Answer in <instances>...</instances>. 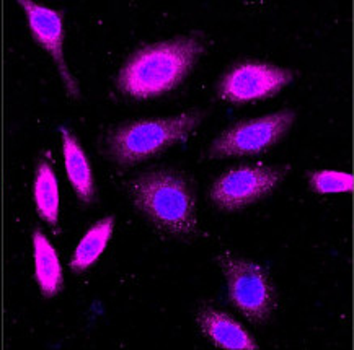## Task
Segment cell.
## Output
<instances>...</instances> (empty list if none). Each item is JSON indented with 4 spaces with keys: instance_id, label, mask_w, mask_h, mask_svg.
Listing matches in <instances>:
<instances>
[{
    "instance_id": "2",
    "label": "cell",
    "mask_w": 354,
    "mask_h": 350,
    "mask_svg": "<svg viewBox=\"0 0 354 350\" xmlns=\"http://www.w3.org/2000/svg\"><path fill=\"white\" fill-rule=\"evenodd\" d=\"M134 206L157 229L176 236L196 230V199L189 181L175 170L142 173L131 184Z\"/></svg>"
},
{
    "instance_id": "3",
    "label": "cell",
    "mask_w": 354,
    "mask_h": 350,
    "mask_svg": "<svg viewBox=\"0 0 354 350\" xmlns=\"http://www.w3.org/2000/svg\"><path fill=\"white\" fill-rule=\"evenodd\" d=\"M201 121V111H186L178 116L126 122L113 130L108 139V155L116 165L133 166L183 142Z\"/></svg>"
},
{
    "instance_id": "12",
    "label": "cell",
    "mask_w": 354,
    "mask_h": 350,
    "mask_svg": "<svg viewBox=\"0 0 354 350\" xmlns=\"http://www.w3.org/2000/svg\"><path fill=\"white\" fill-rule=\"evenodd\" d=\"M115 230V217L106 215L85 231L71 259V269L85 272L102 257Z\"/></svg>"
},
{
    "instance_id": "11",
    "label": "cell",
    "mask_w": 354,
    "mask_h": 350,
    "mask_svg": "<svg viewBox=\"0 0 354 350\" xmlns=\"http://www.w3.org/2000/svg\"><path fill=\"white\" fill-rule=\"evenodd\" d=\"M33 261L35 279L41 293L48 298L56 297L64 287L61 259L48 236L38 229L33 231Z\"/></svg>"
},
{
    "instance_id": "13",
    "label": "cell",
    "mask_w": 354,
    "mask_h": 350,
    "mask_svg": "<svg viewBox=\"0 0 354 350\" xmlns=\"http://www.w3.org/2000/svg\"><path fill=\"white\" fill-rule=\"evenodd\" d=\"M33 197L38 215L49 225L59 222V184L56 173L48 158H41L35 173Z\"/></svg>"
},
{
    "instance_id": "6",
    "label": "cell",
    "mask_w": 354,
    "mask_h": 350,
    "mask_svg": "<svg viewBox=\"0 0 354 350\" xmlns=\"http://www.w3.org/2000/svg\"><path fill=\"white\" fill-rule=\"evenodd\" d=\"M294 121H296V113L283 109L257 119L237 122L211 144L209 157H248L266 152L289 133Z\"/></svg>"
},
{
    "instance_id": "9",
    "label": "cell",
    "mask_w": 354,
    "mask_h": 350,
    "mask_svg": "<svg viewBox=\"0 0 354 350\" xmlns=\"http://www.w3.org/2000/svg\"><path fill=\"white\" fill-rule=\"evenodd\" d=\"M196 322L203 334L216 347L225 350H258L257 340L245 329L242 322L234 320L229 313L201 304L196 313Z\"/></svg>"
},
{
    "instance_id": "4",
    "label": "cell",
    "mask_w": 354,
    "mask_h": 350,
    "mask_svg": "<svg viewBox=\"0 0 354 350\" xmlns=\"http://www.w3.org/2000/svg\"><path fill=\"white\" fill-rule=\"evenodd\" d=\"M217 262L234 307L253 324L270 321L276 308V292L270 272L230 249L222 251Z\"/></svg>"
},
{
    "instance_id": "7",
    "label": "cell",
    "mask_w": 354,
    "mask_h": 350,
    "mask_svg": "<svg viewBox=\"0 0 354 350\" xmlns=\"http://www.w3.org/2000/svg\"><path fill=\"white\" fill-rule=\"evenodd\" d=\"M294 79V70L266 62L243 61L222 77L217 85V95L224 101L235 104L258 101L278 95Z\"/></svg>"
},
{
    "instance_id": "1",
    "label": "cell",
    "mask_w": 354,
    "mask_h": 350,
    "mask_svg": "<svg viewBox=\"0 0 354 350\" xmlns=\"http://www.w3.org/2000/svg\"><path fill=\"white\" fill-rule=\"evenodd\" d=\"M206 49V36L199 31L149 44L136 51L118 75V86L131 98H157L176 88Z\"/></svg>"
},
{
    "instance_id": "8",
    "label": "cell",
    "mask_w": 354,
    "mask_h": 350,
    "mask_svg": "<svg viewBox=\"0 0 354 350\" xmlns=\"http://www.w3.org/2000/svg\"><path fill=\"white\" fill-rule=\"evenodd\" d=\"M18 3L24 8L35 41L56 62L59 75L64 81L67 93L72 98H77L79 97V86H77L74 75L67 67L64 59V13L41 6V3L31 2V0H20Z\"/></svg>"
},
{
    "instance_id": "14",
    "label": "cell",
    "mask_w": 354,
    "mask_h": 350,
    "mask_svg": "<svg viewBox=\"0 0 354 350\" xmlns=\"http://www.w3.org/2000/svg\"><path fill=\"white\" fill-rule=\"evenodd\" d=\"M308 184L317 194H339L351 193L354 178L348 173L319 170L308 175Z\"/></svg>"
},
{
    "instance_id": "5",
    "label": "cell",
    "mask_w": 354,
    "mask_h": 350,
    "mask_svg": "<svg viewBox=\"0 0 354 350\" xmlns=\"http://www.w3.org/2000/svg\"><path fill=\"white\" fill-rule=\"evenodd\" d=\"M289 165H239L222 173L211 186L209 195L221 211L235 212L270 195L283 183Z\"/></svg>"
},
{
    "instance_id": "10",
    "label": "cell",
    "mask_w": 354,
    "mask_h": 350,
    "mask_svg": "<svg viewBox=\"0 0 354 350\" xmlns=\"http://www.w3.org/2000/svg\"><path fill=\"white\" fill-rule=\"evenodd\" d=\"M61 139L64 166L72 189L75 191L77 197L82 202L90 204L95 197V179L87 153L82 148L80 142L72 134V130L64 126L61 127Z\"/></svg>"
}]
</instances>
